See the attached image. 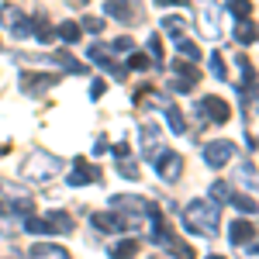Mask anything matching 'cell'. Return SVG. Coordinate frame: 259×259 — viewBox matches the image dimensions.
I'll return each mask as SVG.
<instances>
[{
	"instance_id": "6da1fadb",
	"label": "cell",
	"mask_w": 259,
	"mask_h": 259,
	"mask_svg": "<svg viewBox=\"0 0 259 259\" xmlns=\"http://www.w3.org/2000/svg\"><path fill=\"white\" fill-rule=\"evenodd\" d=\"M183 225L190 228V232H197V235H214L221 228V204L214 200H190L187 207H183Z\"/></svg>"
},
{
	"instance_id": "7a4b0ae2",
	"label": "cell",
	"mask_w": 259,
	"mask_h": 259,
	"mask_svg": "<svg viewBox=\"0 0 259 259\" xmlns=\"http://www.w3.org/2000/svg\"><path fill=\"white\" fill-rule=\"evenodd\" d=\"M62 169V159L45 152V149H35L28 159L21 162V180H31V183H49Z\"/></svg>"
},
{
	"instance_id": "3957f363",
	"label": "cell",
	"mask_w": 259,
	"mask_h": 259,
	"mask_svg": "<svg viewBox=\"0 0 259 259\" xmlns=\"http://www.w3.org/2000/svg\"><path fill=\"white\" fill-rule=\"evenodd\" d=\"M0 24H4L7 31H14L18 38H31V18H28L21 7H14V4H4V7H0Z\"/></svg>"
},
{
	"instance_id": "277c9868",
	"label": "cell",
	"mask_w": 259,
	"mask_h": 259,
	"mask_svg": "<svg viewBox=\"0 0 259 259\" xmlns=\"http://www.w3.org/2000/svg\"><path fill=\"white\" fill-rule=\"evenodd\" d=\"M152 162H156L159 180H166V183H177L180 173H183V156H180V152H169V149H162Z\"/></svg>"
},
{
	"instance_id": "5b68a950",
	"label": "cell",
	"mask_w": 259,
	"mask_h": 259,
	"mask_svg": "<svg viewBox=\"0 0 259 259\" xmlns=\"http://www.w3.org/2000/svg\"><path fill=\"white\" fill-rule=\"evenodd\" d=\"M197 114H200V121H214V124H225V121L232 118V107L225 104L221 97H204L197 104Z\"/></svg>"
},
{
	"instance_id": "8992f818",
	"label": "cell",
	"mask_w": 259,
	"mask_h": 259,
	"mask_svg": "<svg viewBox=\"0 0 259 259\" xmlns=\"http://www.w3.org/2000/svg\"><path fill=\"white\" fill-rule=\"evenodd\" d=\"M232 156H235V145L228 139H218V142H207V145H204V162H207L211 169H221Z\"/></svg>"
},
{
	"instance_id": "52a82bcc",
	"label": "cell",
	"mask_w": 259,
	"mask_h": 259,
	"mask_svg": "<svg viewBox=\"0 0 259 259\" xmlns=\"http://www.w3.org/2000/svg\"><path fill=\"white\" fill-rule=\"evenodd\" d=\"M107 18H114L121 21V24H132V21H139L142 18V11H139V0H107Z\"/></svg>"
},
{
	"instance_id": "ba28073f",
	"label": "cell",
	"mask_w": 259,
	"mask_h": 259,
	"mask_svg": "<svg viewBox=\"0 0 259 259\" xmlns=\"http://www.w3.org/2000/svg\"><path fill=\"white\" fill-rule=\"evenodd\" d=\"M59 76H52V73H21V90L24 94H31V97H41L45 90H52Z\"/></svg>"
},
{
	"instance_id": "9c48e42d",
	"label": "cell",
	"mask_w": 259,
	"mask_h": 259,
	"mask_svg": "<svg viewBox=\"0 0 259 259\" xmlns=\"http://www.w3.org/2000/svg\"><path fill=\"white\" fill-rule=\"evenodd\" d=\"M218 18H221V11L214 7V4H211V0H204V7H200V18H197V28H200V35H204V38H218V35H221Z\"/></svg>"
},
{
	"instance_id": "30bf717a",
	"label": "cell",
	"mask_w": 259,
	"mask_h": 259,
	"mask_svg": "<svg viewBox=\"0 0 259 259\" xmlns=\"http://www.w3.org/2000/svg\"><path fill=\"white\" fill-rule=\"evenodd\" d=\"M90 225H94L97 232H104V235H118V232H124V228H128L124 214H118V211H100V214H94V218H90Z\"/></svg>"
},
{
	"instance_id": "8fae6325",
	"label": "cell",
	"mask_w": 259,
	"mask_h": 259,
	"mask_svg": "<svg viewBox=\"0 0 259 259\" xmlns=\"http://www.w3.org/2000/svg\"><path fill=\"white\" fill-rule=\"evenodd\" d=\"M252 239H256L252 221L239 218V221H232V225H228V242H232V245H245V242H252Z\"/></svg>"
},
{
	"instance_id": "7c38bea8",
	"label": "cell",
	"mask_w": 259,
	"mask_h": 259,
	"mask_svg": "<svg viewBox=\"0 0 259 259\" xmlns=\"http://www.w3.org/2000/svg\"><path fill=\"white\" fill-rule=\"evenodd\" d=\"M94 180H97V169H94L90 162L76 159L73 162V173L66 177V183H69V187H87V183H94Z\"/></svg>"
},
{
	"instance_id": "4fadbf2b",
	"label": "cell",
	"mask_w": 259,
	"mask_h": 259,
	"mask_svg": "<svg viewBox=\"0 0 259 259\" xmlns=\"http://www.w3.org/2000/svg\"><path fill=\"white\" fill-rule=\"evenodd\" d=\"M87 56L97 62L100 69H111V76H114V80H124V69L111 62V52H104V45H90V52H87Z\"/></svg>"
},
{
	"instance_id": "5bb4252c",
	"label": "cell",
	"mask_w": 259,
	"mask_h": 259,
	"mask_svg": "<svg viewBox=\"0 0 259 259\" xmlns=\"http://www.w3.org/2000/svg\"><path fill=\"white\" fill-rule=\"evenodd\" d=\"M31 35H35L41 45H52V41H56V31L49 28V14H45V11H38V14L31 18Z\"/></svg>"
},
{
	"instance_id": "9a60e30c",
	"label": "cell",
	"mask_w": 259,
	"mask_h": 259,
	"mask_svg": "<svg viewBox=\"0 0 259 259\" xmlns=\"http://www.w3.org/2000/svg\"><path fill=\"white\" fill-rule=\"evenodd\" d=\"M28 256L31 259H69V252H66L62 245H52V242H35V245L28 249Z\"/></svg>"
},
{
	"instance_id": "2e32d148",
	"label": "cell",
	"mask_w": 259,
	"mask_h": 259,
	"mask_svg": "<svg viewBox=\"0 0 259 259\" xmlns=\"http://www.w3.org/2000/svg\"><path fill=\"white\" fill-rule=\"evenodd\" d=\"M162 149H159V135H156V124H145L142 128V156L145 159H156Z\"/></svg>"
},
{
	"instance_id": "e0dca14e",
	"label": "cell",
	"mask_w": 259,
	"mask_h": 259,
	"mask_svg": "<svg viewBox=\"0 0 259 259\" xmlns=\"http://www.w3.org/2000/svg\"><path fill=\"white\" fill-rule=\"evenodd\" d=\"M162 107H166V124H169V132H173V135H187V121H183V114H180L177 104L162 100Z\"/></svg>"
},
{
	"instance_id": "ac0fdd59",
	"label": "cell",
	"mask_w": 259,
	"mask_h": 259,
	"mask_svg": "<svg viewBox=\"0 0 259 259\" xmlns=\"http://www.w3.org/2000/svg\"><path fill=\"white\" fill-rule=\"evenodd\" d=\"M49 225H52V232H56V235H69V232H73V218H69V214H66V211H49Z\"/></svg>"
},
{
	"instance_id": "d6986e66",
	"label": "cell",
	"mask_w": 259,
	"mask_h": 259,
	"mask_svg": "<svg viewBox=\"0 0 259 259\" xmlns=\"http://www.w3.org/2000/svg\"><path fill=\"white\" fill-rule=\"evenodd\" d=\"M80 21H62L59 28H56V38H62L66 45H73V41H80Z\"/></svg>"
},
{
	"instance_id": "ffe728a7",
	"label": "cell",
	"mask_w": 259,
	"mask_h": 259,
	"mask_svg": "<svg viewBox=\"0 0 259 259\" xmlns=\"http://www.w3.org/2000/svg\"><path fill=\"white\" fill-rule=\"evenodd\" d=\"M235 41L239 45H252L256 41V24L249 18H239V28H235Z\"/></svg>"
},
{
	"instance_id": "44dd1931",
	"label": "cell",
	"mask_w": 259,
	"mask_h": 259,
	"mask_svg": "<svg viewBox=\"0 0 259 259\" xmlns=\"http://www.w3.org/2000/svg\"><path fill=\"white\" fill-rule=\"evenodd\" d=\"M235 180L249 187V194H256V166L252 162H242L239 169H235Z\"/></svg>"
},
{
	"instance_id": "7402d4cb",
	"label": "cell",
	"mask_w": 259,
	"mask_h": 259,
	"mask_svg": "<svg viewBox=\"0 0 259 259\" xmlns=\"http://www.w3.org/2000/svg\"><path fill=\"white\" fill-rule=\"evenodd\" d=\"M24 232L28 235H52V225L45 218H31V214H24Z\"/></svg>"
},
{
	"instance_id": "603a6c76",
	"label": "cell",
	"mask_w": 259,
	"mask_h": 259,
	"mask_svg": "<svg viewBox=\"0 0 259 259\" xmlns=\"http://www.w3.org/2000/svg\"><path fill=\"white\" fill-rule=\"evenodd\" d=\"M162 31H169V38L177 41V38H183V35H187V21L169 14V18H162Z\"/></svg>"
},
{
	"instance_id": "cb8c5ba5",
	"label": "cell",
	"mask_w": 259,
	"mask_h": 259,
	"mask_svg": "<svg viewBox=\"0 0 259 259\" xmlns=\"http://www.w3.org/2000/svg\"><path fill=\"white\" fill-rule=\"evenodd\" d=\"M177 52H180V59H190V62L200 59V49L194 45V41H187V38H177Z\"/></svg>"
},
{
	"instance_id": "d4e9b609",
	"label": "cell",
	"mask_w": 259,
	"mask_h": 259,
	"mask_svg": "<svg viewBox=\"0 0 259 259\" xmlns=\"http://www.w3.org/2000/svg\"><path fill=\"white\" fill-rule=\"evenodd\" d=\"M232 204H235V207H239L242 214H249V218H252V214H256V200H252V194H249V197H245V194H232Z\"/></svg>"
},
{
	"instance_id": "484cf974",
	"label": "cell",
	"mask_w": 259,
	"mask_h": 259,
	"mask_svg": "<svg viewBox=\"0 0 259 259\" xmlns=\"http://www.w3.org/2000/svg\"><path fill=\"white\" fill-rule=\"evenodd\" d=\"M132 252H139V239H124V242H118V245L111 249V256H114V259L132 256Z\"/></svg>"
},
{
	"instance_id": "4316f807",
	"label": "cell",
	"mask_w": 259,
	"mask_h": 259,
	"mask_svg": "<svg viewBox=\"0 0 259 259\" xmlns=\"http://www.w3.org/2000/svg\"><path fill=\"white\" fill-rule=\"evenodd\" d=\"M228 197H232V187H228L225 180H218V183H211V200H214V204H225Z\"/></svg>"
},
{
	"instance_id": "83f0119b",
	"label": "cell",
	"mask_w": 259,
	"mask_h": 259,
	"mask_svg": "<svg viewBox=\"0 0 259 259\" xmlns=\"http://www.w3.org/2000/svg\"><path fill=\"white\" fill-rule=\"evenodd\" d=\"M56 59H59V62H62V69H69V73H87V66H83V62H76L73 56H69V52H59Z\"/></svg>"
},
{
	"instance_id": "f1b7e54d",
	"label": "cell",
	"mask_w": 259,
	"mask_h": 259,
	"mask_svg": "<svg viewBox=\"0 0 259 259\" xmlns=\"http://www.w3.org/2000/svg\"><path fill=\"white\" fill-rule=\"evenodd\" d=\"M228 11H232L235 18H249V14H252V0H232Z\"/></svg>"
},
{
	"instance_id": "f546056e",
	"label": "cell",
	"mask_w": 259,
	"mask_h": 259,
	"mask_svg": "<svg viewBox=\"0 0 259 259\" xmlns=\"http://www.w3.org/2000/svg\"><path fill=\"white\" fill-rule=\"evenodd\" d=\"M118 169H121V177H124V180H139V162H128V156H121Z\"/></svg>"
},
{
	"instance_id": "4dcf8cb0",
	"label": "cell",
	"mask_w": 259,
	"mask_h": 259,
	"mask_svg": "<svg viewBox=\"0 0 259 259\" xmlns=\"http://www.w3.org/2000/svg\"><path fill=\"white\" fill-rule=\"evenodd\" d=\"M149 66H152V59L145 52H132L128 56V69H149Z\"/></svg>"
},
{
	"instance_id": "1f68e13d",
	"label": "cell",
	"mask_w": 259,
	"mask_h": 259,
	"mask_svg": "<svg viewBox=\"0 0 259 259\" xmlns=\"http://www.w3.org/2000/svg\"><path fill=\"white\" fill-rule=\"evenodd\" d=\"M211 73H214V76H218V80H225V76H228V69H225V59H221L218 52H214V56H211Z\"/></svg>"
},
{
	"instance_id": "d6a6232c",
	"label": "cell",
	"mask_w": 259,
	"mask_h": 259,
	"mask_svg": "<svg viewBox=\"0 0 259 259\" xmlns=\"http://www.w3.org/2000/svg\"><path fill=\"white\" fill-rule=\"evenodd\" d=\"M149 56H152L156 62H162V41H159V35L149 38Z\"/></svg>"
},
{
	"instance_id": "836d02e7",
	"label": "cell",
	"mask_w": 259,
	"mask_h": 259,
	"mask_svg": "<svg viewBox=\"0 0 259 259\" xmlns=\"http://www.w3.org/2000/svg\"><path fill=\"white\" fill-rule=\"evenodd\" d=\"M190 87H194V80H187V76L169 83V90H177V94H190Z\"/></svg>"
},
{
	"instance_id": "e575fe53",
	"label": "cell",
	"mask_w": 259,
	"mask_h": 259,
	"mask_svg": "<svg viewBox=\"0 0 259 259\" xmlns=\"http://www.w3.org/2000/svg\"><path fill=\"white\" fill-rule=\"evenodd\" d=\"M80 28H87V31H100V28H104V21H100V18H83Z\"/></svg>"
},
{
	"instance_id": "d590c367",
	"label": "cell",
	"mask_w": 259,
	"mask_h": 259,
	"mask_svg": "<svg viewBox=\"0 0 259 259\" xmlns=\"http://www.w3.org/2000/svg\"><path fill=\"white\" fill-rule=\"evenodd\" d=\"M104 90H107V83H104V80H94V87H90V97L100 100V97H104Z\"/></svg>"
},
{
	"instance_id": "8d00e7d4",
	"label": "cell",
	"mask_w": 259,
	"mask_h": 259,
	"mask_svg": "<svg viewBox=\"0 0 259 259\" xmlns=\"http://www.w3.org/2000/svg\"><path fill=\"white\" fill-rule=\"evenodd\" d=\"M132 49V38H118L114 41V52H128Z\"/></svg>"
},
{
	"instance_id": "74e56055",
	"label": "cell",
	"mask_w": 259,
	"mask_h": 259,
	"mask_svg": "<svg viewBox=\"0 0 259 259\" xmlns=\"http://www.w3.org/2000/svg\"><path fill=\"white\" fill-rule=\"evenodd\" d=\"M107 152V139H97V145H94V156H104Z\"/></svg>"
},
{
	"instance_id": "f35d334b",
	"label": "cell",
	"mask_w": 259,
	"mask_h": 259,
	"mask_svg": "<svg viewBox=\"0 0 259 259\" xmlns=\"http://www.w3.org/2000/svg\"><path fill=\"white\" fill-rule=\"evenodd\" d=\"M156 4H159V7H169V4H177V7H187L190 0H156Z\"/></svg>"
},
{
	"instance_id": "ab89813d",
	"label": "cell",
	"mask_w": 259,
	"mask_h": 259,
	"mask_svg": "<svg viewBox=\"0 0 259 259\" xmlns=\"http://www.w3.org/2000/svg\"><path fill=\"white\" fill-rule=\"evenodd\" d=\"M114 156H118V159H121V156H128V142H118V145H114Z\"/></svg>"
}]
</instances>
